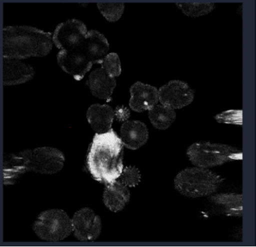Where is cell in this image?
<instances>
[{"mask_svg": "<svg viewBox=\"0 0 256 247\" xmlns=\"http://www.w3.org/2000/svg\"><path fill=\"white\" fill-rule=\"evenodd\" d=\"M116 180H120V182L128 187H136L140 182V172L136 166H126L123 170L120 177Z\"/></svg>", "mask_w": 256, "mask_h": 247, "instance_id": "603a6c76", "label": "cell"}, {"mask_svg": "<svg viewBox=\"0 0 256 247\" xmlns=\"http://www.w3.org/2000/svg\"><path fill=\"white\" fill-rule=\"evenodd\" d=\"M100 65H102V68L112 78L120 76L122 72L120 56L116 52L108 54Z\"/></svg>", "mask_w": 256, "mask_h": 247, "instance_id": "7402d4cb", "label": "cell"}, {"mask_svg": "<svg viewBox=\"0 0 256 247\" xmlns=\"http://www.w3.org/2000/svg\"><path fill=\"white\" fill-rule=\"evenodd\" d=\"M4 86H15L26 83L33 78L35 70L32 66L15 59L4 58Z\"/></svg>", "mask_w": 256, "mask_h": 247, "instance_id": "5bb4252c", "label": "cell"}, {"mask_svg": "<svg viewBox=\"0 0 256 247\" xmlns=\"http://www.w3.org/2000/svg\"><path fill=\"white\" fill-rule=\"evenodd\" d=\"M124 144L113 130L96 134L89 148L86 166L96 180L110 184L122 173Z\"/></svg>", "mask_w": 256, "mask_h": 247, "instance_id": "6da1fadb", "label": "cell"}, {"mask_svg": "<svg viewBox=\"0 0 256 247\" xmlns=\"http://www.w3.org/2000/svg\"><path fill=\"white\" fill-rule=\"evenodd\" d=\"M224 182L223 178L208 168H186L180 172L174 180L177 192L190 198H203L216 193Z\"/></svg>", "mask_w": 256, "mask_h": 247, "instance_id": "277c9868", "label": "cell"}, {"mask_svg": "<svg viewBox=\"0 0 256 247\" xmlns=\"http://www.w3.org/2000/svg\"><path fill=\"white\" fill-rule=\"evenodd\" d=\"M33 230L43 241H62L72 232V220L64 210H46L38 216Z\"/></svg>", "mask_w": 256, "mask_h": 247, "instance_id": "8992f818", "label": "cell"}, {"mask_svg": "<svg viewBox=\"0 0 256 247\" xmlns=\"http://www.w3.org/2000/svg\"><path fill=\"white\" fill-rule=\"evenodd\" d=\"M97 6L100 12L110 22L120 20L124 10V4L122 3H98Z\"/></svg>", "mask_w": 256, "mask_h": 247, "instance_id": "44dd1931", "label": "cell"}, {"mask_svg": "<svg viewBox=\"0 0 256 247\" xmlns=\"http://www.w3.org/2000/svg\"><path fill=\"white\" fill-rule=\"evenodd\" d=\"M120 138L126 148L137 150L145 145L148 139L147 126L140 120H127L120 128Z\"/></svg>", "mask_w": 256, "mask_h": 247, "instance_id": "4fadbf2b", "label": "cell"}, {"mask_svg": "<svg viewBox=\"0 0 256 247\" xmlns=\"http://www.w3.org/2000/svg\"><path fill=\"white\" fill-rule=\"evenodd\" d=\"M115 115L116 116V120L120 121H125L128 120L130 116V112L127 108H122L116 109L115 112Z\"/></svg>", "mask_w": 256, "mask_h": 247, "instance_id": "d4e9b609", "label": "cell"}, {"mask_svg": "<svg viewBox=\"0 0 256 247\" xmlns=\"http://www.w3.org/2000/svg\"><path fill=\"white\" fill-rule=\"evenodd\" d=\"M58 65L77 81L84 78L94 64L78 46L70 50H61L57 54Z\"/></svg>", "mask_w": 256, "mask_h": 247, "instance_id": "30bf717a", "label": "cell"}, {"mask_svg": "<svg viewBox=\"0 0 256 247\" xmlns=\"http://www.w3.org/2000/svg\"><path fill=\"white\" fill-rule=\"evenodd\" d=\"M115 116V112L108 104H92L86 112L89 124L98 134L110 131Z\"/></svg>", "mask_w": 256, "mask_h": 247, "instance_id": "2e32d148", "label": "cell"}, {"mask_svg": "<svg viewBox=\"0 0 256 247\" xmlns=\"http://www.w3.org/2000/svg\"><path fill=\"white\" fill-rule=\"evenodd\" d=\"M214 118L219 123L228 124H243V111L242 110H230L218 114Z\"/></svg>", "mask_w": 256, "mask_h": 247, "instance_id": "cb8c5ba5", "label": "cell"}, {"mask_svg": "<svg viewBox=\"0 0 256 247\" xmlns=\"http://www.w3.org/2000/svg\"><path fill=\"white\" fill-rule=\"evenodd\" d=\"M186 154L194 166L204 168L222 166L243 158V154L238 148L208 142L192 144L186 150Z\"/></svg>", "mask_w": 256, "mask_h": 247, "instance_id": "5b68a950", "label": "cell"}, {"mask_svg": "<svg viewBox=\"0 0 256 247\" xmlns=\"http://www.w3.org/2000/svg\"><path fill=\"white\" fill-rule=\"evenodd\" d=\"M130 192L128 187L120 180H116L110 184H106L104 193V201L105 206L111 212L122 211L129 202Z\"/></svg>", "mask_w": 256, "mask_h": 247, "instance_id": "e0dca14e", "label": "cell"}, {"mask_svg": "<svg viewBox=\"0 0 256 247\" xmlns=\"http://www.w3.org/2000/svg\"><path fill=\"white\" fill-rule=\"evenodd\" d=\"M176 6L184 15L191 18L207 15L216 9L214 3H178Z\"/></svg>", "mask_w": 256, "mask_h": 247, "instance_id": "ffe728a7", "label": "cell"}, {"mask_svg": "<svg viewBox=\"0 0 256 247\" xmlns=\"http://www.w3.org/2000/svg\"><path fill=\"white\" fill-rule=\"evenodd\" d=\"M243 196L230 193L216 194L210 196V202L222 214L228 216L241 217L243 214Z\"/></svg>", "mask_w": 256, "mask_h": 247, "instance_id": "ac0fdd59", "label": "cell"}, {"mask_svg": "<svg viewBox=\"0 0 256 247\" xmlns=\"http://www.w3.org/2000/svg\"><path fill=\"white\" fill-rule=\"evenodd\" d=\"M195 91L186 82L172 80L159 89V102L174 110L188 106L194 102Z\"/></svg>", "mask_w": 256, "mask_h": 247, "instance_id": "9c48e42d", "label": "cell"}, {"mask_svg": "<svg viewBox=\"0 0 256 247\" xmlns=\"http://www.w3.org/2000/svg\"><path fill=\"white\" fill-rule=\"evenodd\" d=\"M86 84L94 96L110 100L116 83L115 78L110 76L104 68H98L90 73Z\"/></svg>", "mask_w": 256, "mask_h": 247, "instance_id": "9a60e30c", "label": "cell"}, {"mask_svg": "<svg viewBox=\"0 0 256 247\" xmlns=\"http://www.w3.org/2000/svg\"><path fill=\"white\" fill-rule=\"evenodd\" d=\"M88 32L86 24L81 20H68L56 27L52 36V42L61 50L74 49L83 42Z\"/></svg>", "mask_w": 256, "mask_h": 247, "instance_id": "52a82bcc", "label": "cell"}, {"mask_svg": "<svg viewBox=\"0 0 256 247\" xmlns=\"http://www.w3.org/2000/svg\"><path fill=\"white\" fill-rule=\"evenodd\" d=\"M78 47L94 64H100L108 56L110 45L104 34L98 31L90 30L88 31Z\"/></svg>", "mask_w": 256, "mask_h": 247, "instance_id": "7c38bea8", "label": "cell"}, {"mask_svg": "<svg viewBox=\"0 0 256 247\" xmlns=\"http://www.w3.org/2000/svg\"><path fill=\"white\" fill-rule=\"evenodd\" d=\"M64 162L63 153L52 148H38L11 154L4 159V184H12L28 172L54 174L62 169Z\"/></svg>", "mask_w": 256, "mask_h": 247, "instance_id": "7a4b0ae2", "label": "cell"}, {"mask_svg": "<svg viewBox=\"0 0 256 247\" xmlns=\"http://www.w3.org/2000/svg\"><path fill=\"white\" fill-rule=\"evenodd\" d=\"M148 116L153 127L158 130H168L176 120L175 110L158 104L148 110Z\"/></svg>", "mask_w": 256, "mask_h": 247, "instance_id": "d6986e66", "label": "cell"}, {"mask_svg": "<svg viewBox=\"0 0 256 247\" xmlns=\"http://www.w3.org/2000/svg\"><path fill=\"white\" fill-rule=\"evenodd\" d=\"M72 225L73 234L80 242L95 241L102 232V220L90 208H84L75 212Z\"/></svg>", "mask_w": 256, "mask_h": 247, "instance_id": "ba28073f", "label": "cell"}, {"mask_svg": "<svg viewBox=\"0 0 256 247\" xmlns=\"http://www.w3.org/2000/svg\"><path fill=\"white\" fill-rule=\"evenodd\" d=\"M52 34L28 26L3 28L4 58L22 60L30 57L46 56L52 48Z\"/></svg>", "mask_w": 256, "mask_h": 247, "instance_id": "3957f363", "label": "cell"}, {"mask_svg": "<svg viewBox=\"0 0 256 247\" xmlns=\"http://www.w3.org/2000/svg\"><path fill=\"white\" fill-rule=\"evenodd\" d=\"M130 107L132 111L150 110L159 102V90L154 86L137 82L130 88Z\"/></svg>", "mask_w": 256, "mask_h": 247, "instance_id": "8fae6325", "label": "cell"}]
</instances>
